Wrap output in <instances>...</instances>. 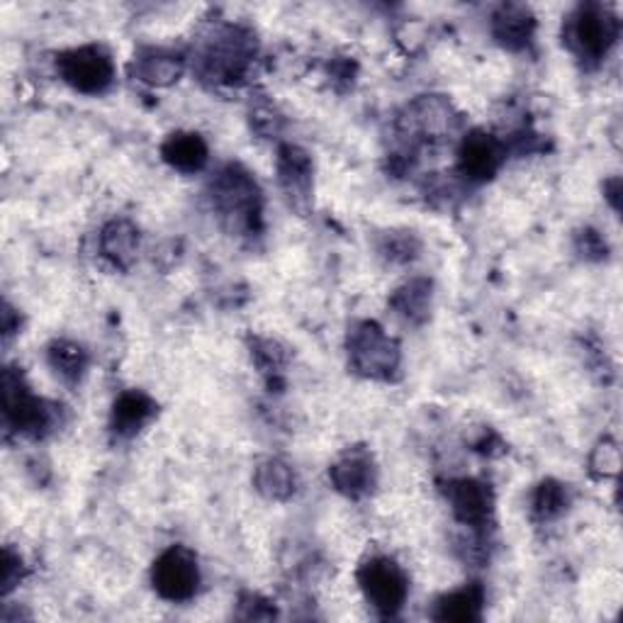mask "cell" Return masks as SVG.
Wrapping results in <instances>:
<instances>
[{"instance_id":"cell-9","label":"cell","mask_w":623,"mask_h":623,"mask_svg":"<svg viewBox=\"0 0 623 623\" xmlns=\"http://www.w3.org/2000/svg\"><path fill=\"white\" fill-rule=\"evenodd\" d=\"M504 146L488 132H470L458 149V168L470 181H488L500 171Z\"/></svg>"},{"instance_id":"cell-15","label":"cell","mask_w":623,"mask_h":623,"mask_svg":"<svg viewBox=\"0 0 623 623\" xmlns=\"http://www.w3.org/2000/svg\"><path fill=\"white\" fill-rule=\"evenodd\" d=\"M154 400L140 390H130L118 397L112 407V431L120 436H132L154 417Z\"/></svg>"},{"instance_id":"cell-12","label":"cell","mask_w":623,"mask_h":623,"mask_svg":"<svg viewBox=\"0 0 623 623\" xmlns=\"http://www.w3.org/2000/svg\"><path fill=\"white\" fill-rule=\"evenodd\" d=\"M281 183L295 207H303L309 200L312 188V161L297 146H283L278 159Z\"/></svg>"},{"instance_id":"cell-5","label":"cell","mask_w":623,"mask_h":623,"mask_svg":"<svg viewBox=\"0 0 623 623\" xmlns=\"http://www.w3.org/2000/svg\"><path fill=\"white\" fill-rule=\"evenodd\" d=\"M56 68H59V74L68 86L86 96L106 94L114 80L112 56L102 47H96V44L64 52L56 59Z\"/></svg>"},{"instance_id":"cell-13","label":"cell","mask_w":623,"mask_h":623,"mask_svg":"<svg viewBox=\"0 0 623 623\" xmlns=\"http://www.w3.org/2000/svg\"><path fill=\"white\" fill-rule=\"evenodd\" d=\"M161 156H164L171 168L181 173H195L205 168L210 152H207V144L200 134L178 132L171 134L164 146H161Z\"/></svg>"},{"instance_id":"cell-2","label":"cell","mask_w":623,"mask_h":623,"mask_svg":"<svg viewBox=\"0 0 623 623\" xmlns=\"http://www.w3.org/2000/svg\"><path fill=\"white\" fill-rule=\"evenodd\" d=\"M565 40L582 62H599L619 40V20L604 6H580L568 22Z\"/></svg>"},{"instance_id":"cell-17","label":"cell","mask_w":623,"mask_h":623,"mask_svg":"<svg viewBox=\"0 0 623 623\" xmlns=\"http://www.w3.org/2000/svg\"><path fill=\"white\" fill-rule=\"evenodd\" d=\"M453 112L441 98H422L409 108L407 130L424 136H438L451 130Z\"/></svg>"},{"instance_id":"cell-23","label":"cell","mask_w":623,"mask_h":623,"mask_svg":"<svg viewBox=\"0 0 623 623\" xmlns=\"http://www.w3.org/2000/svg\"><path fill=\"white\" fill-rule=\"evenodd\" d=\"M565 506H568V492H565L560 482L546 480L538 484V490L534 494V514L538 518H544V522L556 518L565 512Z\"/></svg>"},{"instance_id":"cell-11","label":"cell","mask_w":623,"mask_h":623,"mask_svg":"<svg viewBox=\"0 0 623 623\" xmlns=\"http://www.w3.org/2000/svg\"><path fill=\"white\" fill-rule=\"evenodd\" d=\"M334 488H337L346 498L359 500L363 494L373 490L375 484V468L373 460L363 451L346 453L337 466L329 470Z\"/></svg>"},{"instance_id":"cell-25","label":"cell","mask_w":623,"mask_h":623,"mask_svg":"<svg viewBox=\"0 0 623 623\" xmlns=\"http://www.w3.org/2000/svg\"><path fill=\"white\" fill-rule=\"evenodd\" d=\"M417 241H414V237L409 234H390L385 239V247H383V253L390 259V261H400V263H405V261H412L414 256H417Z\"/></svg>"},{"instance_id":"cell-26","label":"cell","mask_w":623,"mask_h":623,"mask_svg":"<svg viewBox=\"0 0 623 623\" xmlns=\"http://www.w3.org/2000/svg\"><path fill=\"white\" fill-rule=\"evenodd\" d=\"M20 575H22L20 556H13V553L6 550V558H3V592L6 594L13 590L15 584H20Z\"/></svg>"},{"instance_id":"cell-18","label":"cell","mask_w":623,"mask_h":623,"mask_svg":"<svg viewBox=\"0 0 623 623\" xmlns=\"http://www.w3.org/2000/svg\"><path fill=\"white\" fill-rule=\"evenodd\" d=\"M484 592L480 584L463 587V590L451 592L436 602L434 619L438 621H478L482 616Z\"/></svg>"},{"instance_id":"cell-3","label":"cell","mask_w":623,"mask_h":623,"mask_svg":"<svg viewBox=\"0 0 623 623\" xmlns=\"http://www.w3.org/2000/svg\"><path fill=\"white\" fill-rule=\"evenodd\" d=\"M349 356L356 371L375 380H390L400 368L397 341L387 337L375 321H361L353 327L349 334Z\"/></svg>"},{"instance_id":"cell-20","label":"cell","mask_w":623,"mask_h":623,"mask_svg":"<svg viewBox=\"0 0 623 623\" xmlns=\"http://www.w3.org/2000/svg\"><path fill=\"white\" fill-rule=\"evenodd\" d=\"M253 480L269 500H287L295 492V476L283 460H263Z\"/></svg>"},{"instance_id":"cell-16","label":"cell","mask_w":623,"mask_h":623,"mask_svg":"<svg viewBox=\"0 0 623 623\" xmlns=\"http://www.w3.org/2000/svg\"><path fill=\"white\" fill-rule=\"evenodd\" d=\"M136 247H140V229L127 219H114L100 234V249L102 256L112 261L118 269H127L136 256Z\"/></svg>"},{"instance_id":"cell-1","label":"cell","mask_w":623,"mask_h":623,"mask_svg":"<svg viewBox=\"0 0 623 623\" xmlns=\"http://www.w3.org/2000/svg\"><path fill=\"white\" fill-rule=\"evenodd\" d=\"M212 200L225 222L237 232H256L261 217V193L244 168L227 166L212 181Z\"/></svg>"},{"instance_id":"cell-24","label":"cell","mask_w":623,"mask_h":623,"mask_svg":"<svg viewBox=\"0 0 623 623\" xmlns=\"http://www.w3.org/2000/svg\"><path fill=\"white\" fill-rule=\"evenodd\" d=\"M619 446L614 441H602L592 453V470L597 476L611 478L619 472Z\"/></svg>"},{"instance_id":"cell-21","label":"cell","mask_w":623,"mask_h":623,"mask_svg":"<svg viewBox=\"0 0 623 623\" xmlns=\"http://www.w3.org/2000/svg\"><path fill=\"white\" fill-rule=\"evenodd\" d=\"M392 307L397 309V315H402L409 321H424L429 317L431 307V283L429 281H412L405 287H400L392 297Z\"/></svg>"},{"instance_id":"cell-8","label":"cell","mask_w":623,"mask_h":623,"mask_svg":"<svg viewBox=\"0 0 623 623\" xmlns=\"http://www.w3.org/2000/svg\"><path fill=\"white\" fill-rule=\"evenodd\" d=\"M3 414L10 429L28 436H40L52 424V409L34 397L13 371L3 375Z\"/></svg>"},{"instance_id":"cell-14","label":"cell","mask_w":623,"mask_h":623,"mask_svg":"<svg viewBox=\"0 0 623 623\" xmlns=\"http://www.w3.org/2000/svg\"><path fill=\"white\" fill-rule=\"evenodd\" d=\"M534 30L536 20L524 6H504L492 20L494 37L510 50H524L531 37H534Z\"/></svg>"},{"instance_id":"cell-6","label":"cell","mask_w":623,"mask_h":623,"mask_svg":"<svg viewBox=\"0 0 623 623\" xmlns=\"http://www.w3.org/2000/svg\"><path fill=\"white\" fill-rule=\"evenodd\" d=\"M154 590L166 602H188L195 597L200 584L198 560L183 546H173L161 553L152 568Z\"/></svg>"},{"instance_id":"cell-10","label":"cell","mask_w":623,"mask_h":623,"mask_svg":"<svg viewBox=\"0 0 623 623\" xmlns=\"http://www.w3.org/2000/svg\"><path fill=\"white\" fill-rule=\"evenodd\" d=\"M446 498L451 502V510L458 516V522H463L466 526H484V522L490 518L492 512V494L488 490V484H482L478 480H453L448 484Z\"/></svg>"},{"instance_id":"cell-4","label":"cell","mask_w":623,"mask_h":623,"mask_svg":"<svg viewBox=\"0 0 623 623\" xmlns=\"http://www.w3.org/2000/svg\"><path fill=\"white\" fill-rule=\"evenodd\" d=\"M359 584L378 614L395 616L409 594L407 575L392 558H371L361 565Z\"/></svg>"},{"instance_id":"cell-7","label":"cell","mask_w":623,"mask_h":623,"mask_svg":"<svg viewBox=\"0 0 623 623\" xmlns=\"http://www.w3.org/2000/svg\"><path fill=\"white\" fill-rule=\"evenodd\" d=\"M251 56L253 44L249 34L237 28H225L222 32H217L210 44L205 47L203 74L210 76L212 80L232 84V80L247 74Z\"/></svg>"},{"instance_id":"cell-19","label":"cell","mask_w":623,"mask_h":623,"mask_svg":"<svg viewBox=\"0 0 623 623\" xmlns=\"http://www.w3.org/2000/svg\"><path fill=\"white\" fill-rule=\"evenodd\" d=\"M134 74L136 78L146 80L152 86H168L183 74V59L171 52L152 50L134 56Z\"/></svg>"},{"instance_id":"cell-22","label":"cell","mask_w":623,"mask_h":623,"mask_svg":"<svg viewBox=\"0 0 623 623\" xmlns=\"http://www.w3.org/2000/svg\"><path fill=\"white\" fill-rule=\"evenodd\" d=\"M50 363L64 380H78L86 368V353L76 343L56 341L50 349Z\"/></svg>"}]
</instances>
